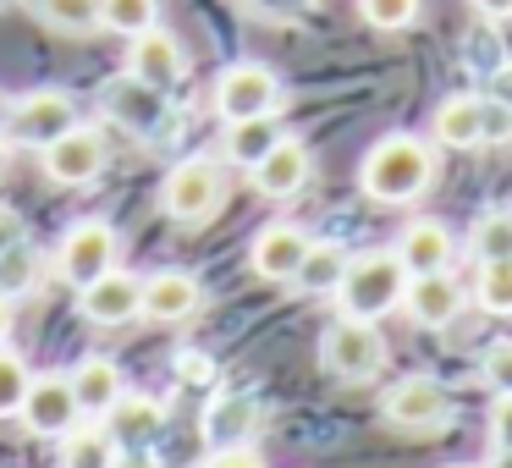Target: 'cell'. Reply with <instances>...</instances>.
<instances>
[{"instance_id":"obj_10","label":"cell","mask_w":512,"mask_h":468,"mask_svg":"<svg viewBox=\"0 0 512 468\" xmlns=\"http://www.w3.org/2000/svg\"><path fill=\"white\" fill-rule=\"evenodd\" d=\"M45 177L61 182V188H83V182H94L105 171V160H111V149H105V138L94 133V127H67L61 138H50L45 149Z\"/></svg>"},{"instance_id":"obj_8","label":"cell","mask_w":512,"mask_h":468,"mask_svg":"<svg viewBox=\"0 0 512 468\" xmlns=\"http://www.w3.org/2000/svg\"><path fill=\"white\" fill-rule=\"evenodd\" d=\"M116 254H122V243H116L111 226L105 221H78L56 248V276L83 292L89 281H100L105 270H116Z\"/></svg>"},{"instance_id":"obj_5","label":"cell","mask_w":512,"mask_h":468,"mask_svg":"<svg viewBox=\"0 0 512 468\" xmlns=\"http://www.w3.org/2000/svg\"><path fill=\"white\" fill-rule=\"evenodd\" d=\"M380 419L408 435H435L452 419V397H446V386L435 375H408L380 397Z\"/></svg>"},{"instance_id":"obj_7","label":"cell","mask_w":512,"mask_h":468,"mask_svg":"<svg viewBox=\"0 0 512 468\" xmlns=\"http://www.w3.org/2000/svg\"><path fill=\"white\" fill-rule=\"evenodd\" d=\"M100 111L111 116L122 133L133 138H155L160 127H166L171 105H166V89H155V83L133 78V72H122V78H111L100 89Z\"/></svg>"},{"instance_id":"obj_17","label":"cell","mask_w":512,"mask_h":468,"mask_svg":"<svg viewBox=\"0 0 512 468\" xmlns=\"http://www.w3.org/2000/svg\"><path fill=\"white\" fill-rule=\"evenodd\" d=\"M248 177H254V188L265 193V199H292V193L309 188L314 155H309V144H298V138H281V144L270 149V155L248 171Z\"/></svg>"},{"instance_id":"obj_19","label":"cell","mask_w":512,"mask_h":468,"mask_svg":"<svg viewBox=\"0 0 512 468\" xmlns=\"http://www.w3.org/2000/svg\"><path fill=\"white\" fill-rule=\"evenodd\" d=\"M105 424H111V435H116L122 452H144V446L160 435V424H166V408H160L155 397H144V391H122L116 408L105 413Z\"/></svg>"},{"instance_id":"obj_24","label":"cell","mask_w":512,"mask_h":468,"mask_svg":"<svg viewBox=\"0 0 512 468\" xmlns=\"http://www.w3.org/2000/svg\"><path fill=\"white\" fill-rule=\"evenodd\" d=\"M435 144L446 149H479L485 138H479V94H446L441 105H435Z\"/></svg>"},{"instance_id":"obj_38","label":"cell","mask_w":512,"mask_h":468,"mask_svg":"<svg viewBox=\"0 0 512 468\" xmlns=\"http://www.w3.org/2000/svg\"><path fill=\"white\" fill-rule=\"evenodd\" d=\"M177 369L193 380V386H204V380L215 375V369H210V358H204V353H182V358H177Z\"/></svg>"},{"instance_id":"obj_16","label":"cell","mask_w":512,"mask_h":468,"mask_svg":"<svg viewBox=\"0 0 512 468\" xmlns=\"http://www.w3.org/2000/svg\"><path fill=\"white\" fill-rule=\"evenodd\" d=\"M391 254L402 259L408 276H435V270H452L457 237H452V226H446V221H408Z\"/></svg>"},{"instance_id":"obj_18","label":"cell","mask_w":512,"mask_h":468,"mask_svg":"<svg viewBox=\"0 0 512 468\" xmlns=\"http://www.w3.org/2000/svg\"><path fill=\"white\" fill-rule=\"evenodd\" d=\"M199 303H204V287L188 270H155V276L144 281V309L138 314H149V320H160V325H177V320H193Z\"/></svg>"},{"instance_id":"obj_1","label":"cell","mask_w":512,"mask_h":468,"mask_svg":"<svg viewBox=\"0 0 512 468\" xmlns=\"http://www.w3.org/2000/svg\"><path fill=\"white\" fill-rule=\"evenodd\" d=\"M435 182V149L413 133H386L358 166V188L375 204H413Z\"/></svg>"},{"instance_id":"obj_9","label":"cell","mask_w":512,"mask_h":468,"mask_svg":"<svg viewBox=\"0 0 512 468\" xmlns=\"http://www.w3.org/2000/svg\"><path fill=\"white\" fill-rule=\"evenodd\" d=\"M67 127H78V105H72L67 89H34L23 100H12V116H6V133L17 144H34V149H45Z\"/></svg>"},{"instance_id":"obj_44","label":"cell","mask_w":512,"mask_h":468,"mask_svg":"<svg viewBox=\"0 0 512 468\" xmlns=\"http://www.w3.org/2000/svg\"><path fill=\"white\" fill-rule=\"evenodd\" d=\"M485 468H512V446H496V457H490Z\"/></svg>"},{"instance_id":"obj_12","label":"cell","mask_w":512,"mask_h":468,"mask_svg":"<svg viewBox=\"0 0 512 468\" xmlns=\"http://www.w3.org/2000/svg\"><path fill=\"white\" fill-rule=\"evenodd\" d=\"M402 309H408V320L424 325V331H446V325L463 314V281H457L452 270H435V276H408Z\"/></svg>"},{"instance_id":"obj_2","label":"cell","mask_w":512,"mask_h":468,"mask_svg":"<svg viewBox=\"0 0 512 468\" xmlns=\"http://www.w3.org/2000/svg\"><path fill=\"white\" fill-rule=\"evenodd\" d=\"M402 292H408V270L391 248H369V254H353L336 281V309L347 320H386L391 309H402Z\"/></svg>"},{"instance_id":"obj_32","label":"cell","mask_w":512,"mask_h":468,"mask_svg":"<svg viewBox=\"0 0 512 468\" xmlns=\"http://www.w3.org/2000/svg\"><path fill=\"white\" fill-rule=\"evenodd\" d=\"M358 12H364V23L380 28V34H402V28H413V17H419V0H358Z\"/></svg>"},{"instance_id":"obj_22","label":"cell","mask_w":512,"mask_h":468,"mask_svg":"<svg viewBox=\"0 0 512 468\" xmlns=\"http://www.w3.org/2000/svg\"><path fill=\"white\" fill-rule=\"evenodd\" d=\"M116 457H122V446L105 419H78L61 435V468H111Z\"/></svg>"},{"instance_id":"obj_45","label":"cell","mask_w":512,"mask_h":468,"mask_svg":"<svg viewBox=\"0 0 512 468\" xmlns=\"http://www.w3.org/2000/svg\"><path fill=\"white\" fill-rule=\"evenodd\" d=\"M6 116H12V100H6V94H0V133H6Z\"/></svg>"},{"instance_id":"obj_3","label":"cell","mask_w":512,"mask_h":468,"mask_svg":"<svg viewBox=\"0 0 512 468\" xmlns=\"http://www.w3.org/2000/svg\"><path fill=\"white\" fill-rule=\"evenodd\" d=\"M320 369L331 380H347V386H358V380H375L380 369H386V336L375 331V320H331L320 336Z\"/></svg>"},{"instance_id":"obj_43","label":"cell","mask_w":512,"mask_h":468,"mask_svg":"<svg viewBox=\"0 0 512 468\" xmlns=\"http://www.w3.org/2000/svg\"><path fill=\"white\" fill-rule=\"evenodd\" d=\"M6 336H12V303L0 298V347H6Z\"/></svg>"},{"instance_id":"obj_27","label":"cell","mask_w":512,"mask_h":468,"mask_svg":"<svg viewBox=\"0 0 512 468\" xmlns=\"http://www.w3.org/2000/svg\"><path fill=\"white\" fill-rule=\"evenodd\" d=\"M23 6L45 28H56V34H72V39L105 34V28H100V0H23Z\"/></svg>"},{"instance_id":"obj_46","label":"cell","mask_w":512,"mask_h":468,"mask_svg":"<svg viewBox=\"0 0 512 468\" xmlns=\"http://www.w3.org/2000/svg\"><path fill=\"white\" fill-rule=\"evenodd\" d=\"M446 468H485V463H446Z\"/></svg>"},{"instance_id":"obj_13","label":"cell","mask_w":512,"mask_h":468,"mask_svg":"<svg viewBox=\"0 0 512 468\" xmlns=\"http://www.w3.org/2000/svg\"><path fill=\"white\" fill-rule=\"evenodd\" d=\"M127 72L171 94L182 78H188V56H182V45L166 34V28H144V34L127 39Z\"/></svg>"},{"instance_id":"obj_39","label":"cell","mask_w":512,"mask_h":468,"mask_svg":"<svg viewBox=\"0 0 512 468\" xmlns=\"http://www.w3.org/2000/svg\"><path fill=\"white\" fill-rule=\"evenodd\" d=\"M468 6H474L479 17H490V23H507L512 17V0H468Z\"/></svg>"},{"instance_id":"obj_4","label":"cell","mask_w":512,"mask_h":468,"mask_svg":"<svg viewBox=\"0 0 512 468\" xmlns=\"http://www.w3.org/2000/svg\"><path fill=\"white\" fill-rule=\"evenodd\" d=\"M221 199H226V177H221V166L204 160V155L177 160V166L166 171V182H160V210L177 226H204L221 210Z\"/></svg>"},{"instance_id":"obj_23","label":"cell","mask_w":512,"mask_h":468,"mask_svg":"<svg viewBox=\"0 0 512 468\" xmlns=\"http://www.w3.org/2000/svg\"><path fill=\"white\" fill-rule=\"evenodd\" d=\"M281 138H287V133H281L276 111H270V116H243V122H226V160H232V166H243V171H254L259 160L281 144Z\"/></svg>"},{"instance_id":"obj_26","label":"cell","mask_w":512,"mask_h":468,"mask_svg":"<svg viewBox=\"0 0 512 468\" xmlns=\"http://www.w3.org/2000/svg\"><path fill=\"white\" fill-rule=\"evenodd\" d=\"M347 248L342 243H325V237H314L309 243V254H303V265H298V276H292V287H303L309 298H331L336 292V281H342V270H347Z\"/></svg>"},{"instance_id":"obj_15","label":"cell","mask_w":512,"mask_h":468,"mask_svg":"<svg viewBox=\"0 0 512 468\" xmlns=\"http://www.w3.org/2000/svg\"><path fill=\"white\" fill-rule=\"evenodd\" d=\"M78 309H83V320H94V325H127L144 309V281L127 276V270H105L100 281H89V287L78 292Z\"/></svg>"},{"instance_id":"obj_6","label":"cell","mask_w":512,"mask_h":468,"mask_svg":"<svg viewBox=\"0 0 512 468\" xmlns=\"http://www.w3.org/2000/svg\"><path fill=\"white\" fill-rule=\"evenodd\" d=\"M281 105V78L265 61H232L215 78V116L221 122H243V116H270Z\"/></svg>"},{"instance_id":"obj_25","label":"cell","mask_w":512,"mask_h":468,"mask_svg":"<svg viewBox=\"0 0 512 468\" xmlns=\"http://www.w3.org/2000/svg\"><path fill=\"white\" fill-rule=\"evenodd\" d=\"M39 281H45V254H39L34 243H6L0 248V298L17 303V298H34Z\"/></svg>"},{"instance_id":"obj_35","label":"cell","mask_w":512,"mask_h":468,"mask_svg":"<svg viewBox=\"0 0 512 468\" xmlns=\"http://www.w3.org/2000/svg\"><path fill=\"white\" fill-rule=\"evenodd\" d=\"M248 12H259V17H276V23H287V17H298V12H309L314 0H243Z\"/></svg>"},{"instance_id":"obj_37","label":"cell","mask_w":512,"mask_h":468,"mask_svg":"<svg viewBox=\"0 0 512 468\" xmlns=\"http://www.w3.org/2000/svg\"><path fill=\"white\" fill-rule=\"evenodd\" d=\"M210 468H265V457H259L254 446H232V452H215Z\"/></svg>"},{"instance_id":"obj_20","label":"cell","mask_w":512,"mask_h":468,"mask_svg":"<svg viewBox=\"0 0 512 468\" xmlns=\"http://www.w3.org/2000/svg\"><path fill=\"white\" fill-rule=\"evenodd\" d=\"M259 430V402L248 391H232V397H215L210 413H204V441L215 452H232V446H248Z\"/></svg>"},{"instance_id":"obj_36","label":"cell","mask_w":512,"mask_h":468,"mask_svg":"<svg viewBox=\"0 0 512 468\" xmlns=\"http://www.w3.org/2000/svg\"><path fill=\"white\" fill-rule=\"evenodd\" d=\"M490 441L512 446V397H496V408H490Z\"/></svg>"},{"instance_id":"obj_40","label":"cell","mask_w":512,"mask_h":468,"mask_svg":"<svg viewBox=\"0 0 512 468\" xmlns=\"http://www.w3.org/2000/svg\"><path fill=\"white\" fill-rule=\"evenodd\" d=\"M111 468H166V463H160V457H149V452H122Z\"/></svg>"},{"instance_id":"obj_11","label":"cell","mask_w":512,"mask_h":468,"mask_svg":"<svg viewBox=\"0 0 512 468\" xmlns=\"http://www.w3.org/2000/svg\"><path fill=\"white\" fill-rule=\"evenodd\" d=\"M17 419H23L34 435H50V441H61V435H67L72 424L83 419L78 397H72V380H67V375H34V380H28L23 408H17Z\"/></svg>"},{"instance_id":"obj_42","label":"cell","mask_w":512,"mask_h":468,"mask_svg":"<svg viewBox=\"0 0 512 468\" xmlns=\"http://www.w3.org/2000/svg\"><path fill=\"white\" fill-rule=\"evenodd\" d=\"M496 100H501V105H512V67H507V72H496Z\"/></svg>"},{"instance_id":"obj_28","label":"cell","mask_w":512,"mask_h":468,"mask_svg":"<svg viewBox=\"0 0 512 468\" xmlns=\"http://www.w3.org/2000/svg\"><path fill=\"white\" fill-rule=\"evenodd\" d=\"M468 254L485 265V259H512V210H485L468 226Z\"/></svg>"},{"instance_id":"obj_47","label":"cell","mask_w":512,"mask_h":468,"mask_svg":"<svg viewBox=\"0 0 512 468\" xmlns=\"http://www.w3.org/2000/svg\"><path fill=\"white\" fill-rule=\"evenodd\" d=\"M0 166H6V138H0Z\"/></svg>"},{"instance_id":"obj_21","label":"cell","mask_w":512,"mask_h":468,"mask_svg":"<svg viewBox=\"0 0 512 468\" xmlns=\"http://www.w3.org/2000/svg\"><path fill=\"white\" fill-rule=\"evenodd\" d=\"M67 380H72V397H78L83 419H105L116 408V397H122V369L111 358H83Z\"/></svg>"},{"instance_id":"obj_33","label":"cell","mask_w":512,"mask_h":468,"mask_svg":"<svg viewBox=\"0 0 512 468\" xmlns=\"http://www.w3.org/2000/svg\"><path fill=\"white\" fill-rule=\"evenodd\" d=\"M479 380H485L496 397H512V336L485 347V358H479Z\"/></svg>"},{"instance_id":"obj_31","label":"cell","mask_w":512,"mask_h":468,"mask_svg":"<svg viewBox=\"0 0 512 468\" xmlns=\"http://www.w3.org/2000/svg\"><path fill=\"white\" fill-rule=\"evenodd\" d=\"M28 380H34V369H28L12 347H0V419H12V413L23 408Z\"/></svg>"},{"instance_id":"obj_34","label":"cell","mask_w":512,"mask_h":468,"mask_svg":"<svg viewBox=\"0 0 512 468\" xmlns=\"http://www.w3.org/2000/svg\"><path fill=\"white\" fill-rule=\"evenodd\" d=\"M479 138L485 144H512V105H501L496 94H479Z\"/></svg>"},{"instance_id":"obj_14","label":"cell","mask_w":512,"mask_h":468,"mask_svg":"<svg viewBox=\"0 0 512 468\" xmlns=\"http://www.w3.org/2000/svg\"><path fill=\"white\" fill-rule=\"evenodd\" d=\"M314 237L303 232V226L292 221H270L265 232L254 237V248H248V265H254L259 281H292L303 265V254H309Z\"/></svg>"},{"instance_id":"obj_41","label":"cell","mask_w":512,"mask_h":468,"mask_svg":"<svg viewBox=\"0 0 512 468\" xmlns=\"http://www.w3.org/2000/svg\"><path fill=\"white\" fill-rule=\"evenodd\" d=\"M17 237H23V221H17L12 210H0V248H6V243H17Z\"/></svg>"},{"instance_id":"obj_30","label":"cell","mask_w":512,"mask_h":468,"mask_svg":"<svg viewBox=\"0 0 512 468\" xmlns=\"http://www.w3.org/2000/svg\"><path fill=\"white\" fill-rule=\"evenodd\" d=\"M474 303L485 314H512V259H485V265H479Z\"/></svg>"},{"instance_id":"obj_29","label":"cell","mask_w":512,"mask_h":468,"mask_svg":"<svg viewBox=\"0 0 512 468\" xmlns=\"http://www.w3.org/2000/svg\"><path fill=\"white\" fill-rule=\"evenodd\" d=\"M160 17V0H100V28L105 34H144V28H155Z\"/></svg>"}]
</instances>
